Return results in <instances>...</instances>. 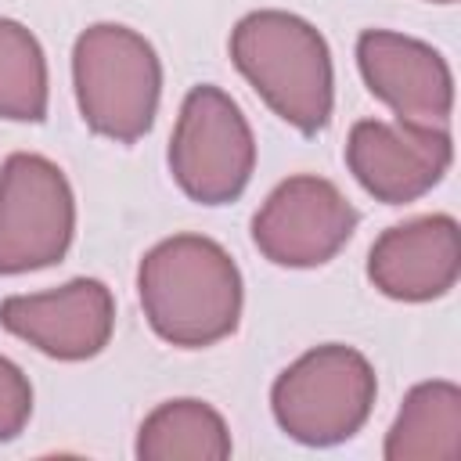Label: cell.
Returning a JSON list of instances; mask_svg holds the SVG:
<instances>
[{
  "label": "cell",
  "mask_w": 461,
  "mask_h": 461,
  "mask_svg": "<svg viewBox=\"0 0 461 461\" xmlns=\"http://www.w3.org/2000/svg\"><path fill=\"white\" fill-rule=\"evenodd\" d=\"M47 115V61L36 36L0 18V119L40 122Z\"/></svg>",
  "instance_id": "5bb4252c"
},
{
  "label": "cell",
  "mask_w": 461,
  "mask_h": 461,
  "mask_svg": "<svg viewBox=\"0 0 461 461\" xmlns=\"http://www.w3.org/2000/svg\"><path fill=\"white\" fill-rule=\"evenodd\" d=\"M0 324L54 360H86L108 346L115 303L97 277H76L54 292L7 295Z\"/></svg>",
  "instance_id": "30bf717a"
},
{
  "label": "cell",
  "mask_w": 461,
  "mask_h": 461,
  "mask_svg": "<svg viewBox=\"0 0 461 461\" xmlns=\"http://www.w3.org/2000/svg\"><path fill=\"white\" fill-rule=\"evenodd\" d=\"M461 274V234L454 216H418L389 227L367 256L371 285L400 303L439 299Z\"/></svg>",
  "instance_id": "8fae6325"
},
{
  "label": "cell",
  "mask_w": 461,
  "mask_h": 461,
  "mask_svg": "<svg viewBox=\"0 0 461 461\" xmlns=\"http://www.w3.org/2000/svg\"><path fill=\"white\" fill-rule=\"evenodd\" d=\"M256 166V140L241 108L220 86H194L169 137V169L180 191L202 205L234 202Z\"/></svg>",
  "instance_id": "5b68a950"
},
{
  "label": "cell",
  "mask_w": 461,
  "mask_h": 461,
  "mask_svg": "<svg viewBox=\"0 0 461 461\" xmlns=\"http://www.w3.org/2000/svg\"><path fill=\"white\" fill-rule=\"evenodd\" d=\"M76 230V202L65 173L18 151L0 169V274H25L58 263Z\"/></svg>",
  "instance_id": "8992f818"
},
{
  "label": "cell",
  "mask_w": 461,
  "mask_h": 461,
  "mask_svg": "<svg viewBox=\"0 0 461 461\" xmlns=\"http://www.w3.org/2000/svg\"><path fill=\"white\" fill-rule=\"evenodd\" d=\"M375 371L364 353L328 342L303 353L274 382L270 403L277 425L310 447L349 439L371 414Z\"/></svg>",
  "instance_id": "277c9868"
},
{
  "label": "cell",
  "mask_w": 461,
  "mask_h": 461,
  "mask_svg": "<svg viewBox=\"0 0 461 461\" xmlns=\"http://www.w3.org/2000/svg\"><path fill=\"white\" fill-rule=\"evenodd\" d=\"M461 450V389L454 382H421L407 393L385 439L389 461L457 457Z\"/></svg>",
  "instance_id": "7c38bea8"
},
{
  "label": "cell",
  "mask_w": 461,
  "mask_h": 461,
  "mask_svg": "<svg viewBox=\"0 0 461 461\" xmlns=\"http://www.w3.org/2000/svg\"><path fill=\"white\" fill-rule=\"evenodd\" d=\"M230 58L252 90L299 133L331 119V54L324 36L288 11H252L230 32Z\"/></svg>",
  "instance_id": "7a4b0ae2"
},
{
  "label": "cell",
  "mask_w": 461,
  "mask_h": 461,
  "mask_svg": "<svg viewBox=\"0 0 461 461\" xmlns=\"http://www.w3.org/2000/svg\"><path fill=\"white\" fill-rule=\"evenodd\" d=\"M230 436L223 418L202 400H169L148 414L137 439V457H227Z\"/></svg>",
  "instance_id": "4fadbf2b"
},
{
  "label": "cell",
  "mask_w": 461,
  "mask_h": 461,
  "mask_svg": "<svg viewBox=\"0 0 461 461\" xmlns=\"http://www.w3.org/2000/svg\"><path fill=\"white\" fill-rule=\"evenodd\" d=\"M357 65L367 90L396 112V122L447 130L454 108V79L439 50L414 36L367 29L357 40Z\"/></svg>",
  "instance_id": "ba28073f"
},
{
  "label": "cell",
  "mask_w": 461,
  "mask_h": 461,
  "mask_svg": "<svg viewBox=\"0 0 461 461\" xmlns=\"http://www.w3.org/2000/svg\"><path fill=\"white\" fill-rule=\"evenodd\" d=\"M357 227V209L324 176H288L270 191L252 220L256 249L277 267L328 263Z\"/></svg>",
  "instance_id": "52a82bcc"
},
{
  "label": "cell",
  "mask_w": 461,
  "mask_h": 461,
  "mask_svg": "<svg viewBox=\"0 0 461 461\" xmlns=\"http://www.w3.org/2000/svg\"><path fill=\"white\" fill-rule=\"evenodd\" d=\"M72 79L83 122L112 140H137L151 130L162 65L155 47L126 25H90L72 50Z\"/></svg>",
  "instance_id": "3957f363"
},
{
  "label": "cell",
  "mask_w": 461,
  "mask_h": 461,
  "mask_svg": "<svg viewBox=\"0 0 461 461\" xmlns=\"http://www.w3.org/2000/svg\"><path fill=\"white\" fill-rule=\"evenodd\" d=\"M137 292L155 335L180 349L227 339L241 317V274L227 249L202 234L158 241L140 259Z\"/></svg>",
  "instance_id": "6da1fadb"
},
{
  "label": "cell",
  "mask_w": 461,
  "mask_h": 461,
  "mask_svg": "<svg viewBox=\"0 0 461 461\" xmlns=\"http://www.w3.org/2000/svg\"><path fill=\"white\" fill-rule=\"evenodd\" d=\"M454 148L447 130L360 119L346 140L349 173L385 205H407L432 191L450 169Z\"/></svg>",
  "instance_id": "9c48e42d"
},
{
  "label": "cell",
  "mask_w": 461,
  "mask_h": 461,
  "mask_svg": "<svg viewBox=\"0 0 461 461\" xmlns=\"http://www.w3.org/2000/svg\"><path fill=\"white\" fill-rule=\"evenodd\" d=\"M432 4H454V0H432Z\"/></svg>",
  "instance_id": "2e32d148"
},
{
  "label": "cell",
  "mask_w": 461,
  "mask_h": 461,
  "mask_svg": "<svg viewBox=\"0 0 461 461\" xmlns=\"http://www.w3.org/2000/svg\"><path fill=\"white\" fill-rule=\"evenodd\" d=\"M32 414V389L18 364L0 357V439H14Z\"/></svg>",
  "instance_id": "9a60e30c"
}]
</instances>
